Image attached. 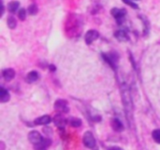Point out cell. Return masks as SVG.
Wrapping results in <instances>:
<instances>
[{
  "mask_svg": "<svg viewBox=\"0 0 160 150\" xmlns=\"http://www.w3.org/2000/svg\"><path fill=\"white\" fill-rule=\"evenodd\" d=\"M121 95H122V100L124 104V109L126 112V117L128 119V121L129 122V125L132 126V121H133V102L130 94L129 88L127 83L122 82L121 83Z\"/></svg>",
  "mask_w": 160,
  "mask_h": 150,
  "instance_id": "obj_1",
  "label": "cell"
},
{
  "mask_svg": "<svg viewBox=\"0 0 160 150\" xmlns=\"http://www.w3.org/2000/svg\"><path fill=\"white\" fill-rule=\"evenodd\" d=\"M82 142L83 145L87 148H94L95 147H97V143H96V139L93 135V134L91 132H86L83 134V138H82Z\"/></svg>",
  "mask_w": 160,
  "mask_h": 150,
  "instance_id": "obj_2",
  "label": "cell"
},
{
  "mask_svg": "<svg viewBox=\"0 0 160 150\" xmlns=\"http://www.w3.org/2000/svg\"><path fill=\"white\" fill-rule=\"evenodd\" d=\"M68 102L66 100H63V99H58L55 103H54V108L56 111H58L59 113L62 112V113H68L69 108H68Z\"/></svg>",
  "mask_w": 160,
  "mask_h": 150,
  "instance_id": "obj_3",
  "label": "cell"
},
{
  "mask_svg": "<svg viewBox=\"0 0 160 150\" xmlns=\"http://www.w3.org/2000/svg\"><path fill=\"white\" fill-rule=\"evenodd\" d=\"M53 123L55 124L56 127H58L59 129H64L66 127V125L68 124V120L66 118H64L61 114H57L53 117L52 119Z\"/></svg>",
  "mask_w": 160,
  "mask_h": 150,
  "instance_id": "obj_4",
  "label": "cell"
},
{
  "mask_svg": "<svg viewBox=\"0 0 160 150\" xmlns=\"http://www.w3.org/2000/svg\"><path fill=\"white\" fill-rule=\"evenodd\" d=\"M42 139H43V137L38 131H32L28 134V140L33 145L38 144L39 142H41Z\"/></svg>",
  "mask_w": 160,
  "mask_h": 150,
  "instance_id": "obj_5",
  "label": "cell"
},
{
  "mask_svg": "<svg viewBox=\"0 0 160 150\" xmlns=\"http://www.w3.org/2000/svg\"><path fill=\"white\" fill-rule=\"evenodd\" d=\"M99 36V34L96 31V30H89L86 34H85V42L87 45L92 44L95 40H97Z\"/></svg>",
  "mask_w": 160,
  "mask_h": 150,
  "instance_id": "obj_6",
  "label": "cell"
},
{
  "mask_svg": "<svg viewBox=\"0 0 160 150\" xmlns=\"http://www.w3.org/2000/svg\"><path fill=\"white\" fill-rule=\"evenodd\" d=\"M112 15L117 20V21H121L124 18H125V15H126V10L125 9H122V8H117V7H114L112 9L111 11ZM120 23V22H118Z\"/></svg>",
  "mask_w": 160,
  "mask_h": 150,
  "instance_id": "obj_7",
  "label": "cell"
},
{
  "mask_svg": "<svg viewBox=\"0 0 160 150\" xmlns=\"http://www.w3.org/2000/svg\"><path fill=\"white\" fill-rule=\"evenodd\" d=\"M52 142L48 138H43L41 142H39L37 145H34V149L35 150H47L48 148L51 146Z\"/></svg>",
  "mask_w": 160,
  "mask_h": 150,
  "instance_id": "obj_8",
  "label": "cell"
},
{
  "mask_svg": "<svg viewBox=\"0 0 160 150\" xmlns=\"http://www.w3.org/2000/svg\"><path fill=\"white\" fill-rule=\"evenodd\" d=\"M51 121H52V118L48 115H44L36 119L34 123L35 125H48L49 123H51Z\"/></svg>",
  "mask_w": 160,
  "mask_h": 150,
  "instance_id": "obj_9",
  "label": "cell"
},
{
  "mask_svg": "<svg viewBox=\"0 0 160 150\" xmlns=\"http://www.w3.org/2000/svg\"><path fill=\"white\" fill-rule=\"evenodd\" d=\"M112 127L117 133H121L124 131V125H123L122 121L118 119H113L112 120Z\"/></svg>",
  "mask_w": 160,
  "mask_h": 150,
  "instance_id": "obj_10",
  "label": "cell"
},
{
  "mask_svg": "<svg viewBox=\"0 0 160 150\" xmlns=\"http://www.w3.org/2000/svg\"><path fill=\"white\" fill-rule=\"evenodd\" d=\"M3 77L6 81H10L15 77V71L11 68H7L3 71Z\"/></svg>",
  "mask_w": 160,
  "mask_h": 150,
  "instance_id": "obj_11",
  "label": "cell"
},
{
  "mask_svg": "<svg viewBox=\"0 0 160 150\" xmlns=\"http://www.w3.org/2000/svg\"><path fill=\"white\" fill-rule=\"evenodd\" d=\"M38 77H39V76H38V72H36V71H31V72H29V73L27 74L25 80H26V82H28V83H33V82L37 81V80L38 79Z\"/></svg>",
  "mask_w": 160,
  "mask_h": 150,
  "instance_id": "obj_12",
  "label": "cell"
},
{
  "mask_svg": "<svg viewBox=\"0 0 160 150\" xmlns=\"http://www.w3.org/2000/svg\"><path fill=\"white\" fill-rule=\"evenodd\" d=\"M9 98H10V95H9L8 91L6 89L1 88L0 89V102L7 103L8 101H9Z\"/></svg>",
  "mask_w": 160,
  "mask_h": 150,
  "instance_id": "obj_13",
  "label": "cell"
},
{
  "mask_svg": "<svg viewBox=\"0 0 160 150\" xmlns=\"http://www.w3.org/2000/svg\"><path fill=\"white\" fill-rule=\"evenodd\" d=\"M115 37L120 41H128V35L123 30H119L118 32H116L115 33Z\"/></svg>",
  "mask_w": 160,
  "mask_h": 150,
  "instance_id": "obj_14",
  "label": "cell"
},
{
  "mask_svg": "<svg viewBox=\"0 0 160 150\" xmlns=\"http://www.w3.org/2000/svg\"><path fill=\"white\" fill-rule=\"evenodd\" d=\"M20 6V3L18 1H11L8 4V10L11 13H14Z\"/></svg>",
  "mask_w": 160,
  "mask_h": 150,
  "instance_id": "obj_15",
  "label": "cell"
},
{
  "mask_svg": "<svg viewBox=\"0 0 160 150\" xmlns=\"http://www.w3.org/2000/svg\"><path fill=\"white\" fill-rule=\"evenodd\" d=\"M152 137L154 141L160 145V129H156L152 133Z\"/></svg>",
  "mask_w": 160,
  "mask_h": 150,
  "instance_id": "obj_16",
  "label": "cell"
},
{
  "mask_svg": "<svg viewBox=\"0 0 160 150\" xmlns=\"http://www.w3.org/2000/svg\"><path fill=\"white\" fill-rule=\"evenodd\" d=\"M69 124L74 127V128H78V127H81L82 125V120L78 118H72L69 121Z\"/></svg>",
  "mask_w": 160,
  "mask_h": 150,
  "instance_id": "obj_17",
  "label": "cell"
},
{
  "mask_svg": "<svg viewBox=\"0 0 160 150\" xmlns=\"http://www.w3.org/2000/svg\"><path fill=\"white\" fill-rule=\"evenodd\" d=\"M7 21H8V26L10 28V29H14L15 27H16V20H15V18L14 17H12V16H10V17H8V20H7Z\"/></svg>",
  "mask_w": 160,
  "mask_h": 150,
  "instance_id": "obj_18",
  "label": "cell"
},
{
  "mask_svg": "<svg viewBox=\"0 0 160 150\" xmlns=\"http://www.w3.org/2000/svg\"><path fill=\"white\" fill-rule=\"evenodd\" d=\"M28 12H29L30 15H35L38 12V7L35 4L30 5L29 7H28Z\"/></svg>",
  "mask_w": 160,
  "mask_h": 150,
  "instance_id": "obj_19",
  "label": "cell"
},
{
  "mask_svg": "<svg viewBox=\"0 0 160 150\" xmlns=\"http://www.w3.org/2000/svg\"><path fill=\"white\" fill-rule=\"evenodd\" d=\"M18 17H19V19H20L21 21L25 20V18H26V11H25L24 8H21V9L19 10V12H18Z\"/></svg>",
  "mask_w": 160,
  "mask_h": 150,
  "instance_id": "obj_20",
  "label": "cell"
},
{
  "mask_svg": "<svg viewBox=\"0 0 160 150\" xmlns=\"http://www.w3.org/2000/svg\"><path fill=\"white\" fill-rule=\"evenodd\" d=\"M123 1H124V3H126L127 5L130 6L132 8H139V6H138L135 2H133L132 0H123Z\"/></svg>",
  "mask_w": 160,
  "mask_h": 150,
  "instance_id": "obj_21",
  "label": "cell"
},
{
  "mask_svg": "<svg viewBox=\"0 0 160 150\" xmlns=\"http://www.w3.org/2000/svg\"><path fill=\"white\" fill-rule=\"evenodd\" d=\"M109 150H123L121 148H119V147H112V148H110Z\"/></svg>",
  "mask_w": 160,
  "mask_h": 150,
  "instance_id": "obj_22",
  "label": "cell"
},
{
  "mask_svg": "<svg viewBox=\"0 0 160 150\" xmlns=\"http://www.w3.org/2000/svg\"><path fill=\"white\" fill-rule=\"evenodd\" d=\"M92 150H98V147H95L94 148H92Z\"/></svg>",
  "mask_w": 160,
  "mask_h": 150,
  "instance_id": "obj_23",
  "label": "cell"
}]
</instances>
